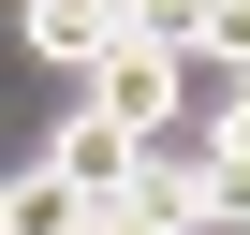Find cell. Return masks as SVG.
I'll return each mask as SVG.
<instances>
[{
    "label": "cell",
    "mask_w": 250,
    "mask_h": 235,
    "mask_svg": "<svg viewBox=\"0 0 250 235\" xmlns=\"http://www.w3.org/2000/svg\"><path fill=\"white\" fill-rule=\"evenodd\" d=\"M206 74H250V0H221V15H206Z\"/></svg>",
    "instance_id": "obj_7"
},
{
    "label": "cell",
    "mask_w": 250,
    "mask_h": 235,
    "mask_svg": "<svg viewBox=\"0 0 250 235\" xmlns=\"http://www.w3.org/2000/svg\"><path fill=\"white\" fill-rule=\"evenodd\" d=\"M206 147H250V74H221V103H206Z\"/></svg>",
    "instance_id": "obj_8"
},
{
    "label": "cell",
    "mask_w": 250,
    "mask_h": 235,
    "mask_svg": "<svg viewBox=\"0 0 250 235\" xmlns=\"http://www.w3.org/2000/svg\"><path fill=\"white\" fill-rule=\"evenodd\" d=\"M30 162H59V176H74V191H103V206H118V176H133V133H103V118H88V103H74V118H59V133H44V147H30Z\"/></svg>",
    "instance_id": "obj_5"
},
{
    "label": "cell",
    "mask_w": 250,
    "mask_h": 235,
    "mask_svg": "<svg viewBox=\"0 0 250 235\" xmlns=\"http://www.w3.org/2000/svg\"><path fill=\"white\" fill-rule=\"evenodd\" d=\"M0 235H103V191H74L59 162H0Z\"/></svg>",
    "instance_id": "obj_4"
},
{
    "label": "cell",
    "mask_w": 250,
    "mask_h": 235,
    "mask_svg": "<svg viewBox=\"0 0 250 235\" xmlns=\"http://www.w3.org/2000/svg\"><path fill=\"white\" fill-rule=\"evenodd\" d=\"M206 15H221V0H118V44H147V59H206Z\"/></svg>",
    "instance_id": "obj_6"
},
{
    "label": "cell",
    "mask_w": 250,
    "mask_h": 235,
    "mask_svg": "<svg viewBox=\"0 0 250 235\" xmlns=\"http://www.w3.org/2000/svg\"><path fill=\"white\" fill-rule=\"evenodd\" d=\"M15 59H44V74H103L118 59V0H15Z\"/></svg>",
    "instance_id": "obj_3"
},
{
    "label": "cell",
    "mask_w": 250,
    "mask_h": 235,
    "mask_svg": "<svg viewBox=\"0 0 250 235\" xmlns=\"http://www.w3.org/2000/svg\"><path fill=\"white\" fill-rule=\"evenodd\" d=\"M118 220H147V235H206V133L133 147V176H118Z\"/></svg>",
    "instance_id": "obj_1"
},
{
    "label": "cell",
    "mask_w": 250,
    "mask_h": 235,
    "mask_svg": "<svg viewBox=\"0 0 250 235\" xmlns=\"http://www.w3.org/2000/svg\"><path fill=\"white\" fill-rule=\"evenodd\" d=\"M177 88H191L177 59H147V44H118V59H103V74L74 88V103L103 118V133H133V147H162V133H177Z\"/></svg>",
    "instance_id": "obj_2"
},
{
    "label": "cell",
    "mask_w": 250,
    "mask_h": 235,
    "mask_svg": "<svg viewBox=\"0 0 250 235\" xmlns=\"http://www.w3.org/2000/svg\"><path fill=\"white\" fill-rule=\"evenodd\" d=\"M103 235H147V220H118V206H103Z\"/></svg>",
    "instance_id": "obj_9"
}]
</instances>
